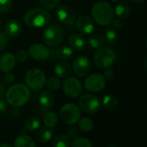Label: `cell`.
<instances>
[{"label": "cell", "mask_w": 147, "mask_h": 147, "mask_svg": "<svg viewBox=\"0 0 147 147\" xmlns=\"http://www.w3.org/2000/svg\"><path fill=\"white\" fill-rule=\"evenodd\" d=\"M5 95L7 102L11 106L14 107H19L24 106L29 101L30 91L27 86L18 83L11 86L5 92Z\"/></svg>", "instance_id": "cell-1"}, {"label": "cell", "mask_w": 147, "mask_h": 147, "mask_svg": "<svg viewBox=\"0 0 147 147\" xmlns=\"http://www.w3.org/2000/svg\"><path fill=\"white\" fill-rule=\"evenodd\" d=\"M94 21L101 26H107L112 24L114 17V11L110 4L105 1L95 3L92 8Z\"/></svg>", "instance_id": "cell-2"}, {"label": "cell", "mask_w": 147, "mask_h": 147, "mask_svg": "<svg viewBox=\"0 0 147 147\" xmlns=\"http://www.w3.org/2000/svg\"><path fill=\"white\" fill-rule=\"evenodd\" d=\"M24 20L27 26L33 29H39L49 24L50 15L45 9L32 8L24 14Z\"/></svg>", "instance_id": "cell-3"}, {"label": "cell", "mask_w": 147, "mask_h": 147, "mask_svg": "<svg viewBox=\"0 0 147 147\" xmlns=\"http://www.w3.org/2000/svg\"><path fill=\"white\" fill-rule=\"evenodd\" d=\"M116 61V54L115 52L107 47L100 48L94 54V62L96 67L99 68H108Z\"/></svg>", "instance_id": "cell-4"}, {"label": "cell", "mask_w": 147, "mask_h": 147, "mask_svg": "<svg viewBox=\"0 0 147 147\" xmlns=\"http://www.w3.org/2000/svg\"><path fill=\"white\" fill-rule=\"evenodd\" d=\"M25 83L30 89L34 91H40L46 84L45 74L38 68L30 69L26 73Z\"/></svg>", "instance_id": "cell-5"}, {"label": "cell", "mask_w": 147, "mask_h": 147, "mask_svg": "<svg viewBox=\"0 0 147 147\" xmlns=\"http://www.w3.org/2000/svg\"><path fill=\"white\" fill-rule=\"evenodd\" d=\"M64 37V32L61 26L57 24H51L49 25L43 31L42 39L43 42L50 46L55 47L61 43Z\"/></svg>", "instance_id": "cell-6"}, {"label": "cell", "mask_w": 147, "mask_h": 147, "mask_svg": "<svg viewBox=\"0 0 147 147\" xmlns=\"http://www.w3.org/2000/svg\"><path fill=\"white\" fill-rule=\"evenodd\" d=\"M80 108L73 103H67L63 105L60 110V117L62 121L69 125L76 124L81 119Z\"/></svg>", "instance_id": "cell-7"}, {"label": "cell", "mask_w": 147, "mask_h": 147, "mask_svg": "<svg viewBox=\"0 0 147 147\" xmlns=\"http://www.w3.org/2000/svg\"><path fill=\"white\" fill-rule=\"evenodd\" d=\"M79 106L84 113L92 114L97 113L100 109L101 103L95 95L91 94H84L79 100Z\"/></svg>", "instance_id": "cell-8"}, {"label": "cell", "mask_w": 147, "mask_h": 147, "mask_svg": "<svg viewBox=\"0 0 147 147\" xmlns=\"http://www.w3.org/2000/svg\"><path fill=\"white\" fill-rule=\"evenodd\" d=\"M63 91L67 96L72 99H76L82 94L83 87L82 82L76 77H67L62 83Z\"/></svg>", "instance_id": "cell-9"}, {"label": "cell", "mask_w": 147, "mask_h": 147, "mask_svg": "<svg viewBox=\"0 0 147 147\" xmlns=\"http://www.w3.org/2000/svg\"><path fill=\"white\" fill-rule=\"evenodd\" d=\"M73 70L79 77H85L89 75L92 69V64L86 55H78L73 61Z\"/></svg>", "instance_id": "cell-10"}, {"label": "cell", "mask_w": 147, "mask_h": 147, "mask_svg": "<svg viewBox=\"0 0 147 147\" xmlns=\"http://www.w3.org/2000/svg\"><path fill=\"white\" fill-rule=\"evenodd\" d=\"M85 88L92 93H98L106 87V79L102 75L94 74L88 76L85 80Z\"/></svg>", "instance_id": "cell-11"}, {"label": "cell", "mask_w": 147, "mask_h": 147, "mask_svg": "<svg viewBox=\"0 0 147 147\" xmlns=\"http://www.w3.org/2000/svg\"><path fill=\"white\" fill-rule=\"evenodd\" d=\"M58 20L64 24H72L76 21V14L74 9L68 5H61L55 11Z\"/></svg>", "instance_id": "cell-12"}, {"label": "cell", "mask_w": 147, "mask_h": 147, "mask_svg": "<svg viewBox=\"0 0 147 147\" xmlns=\"http://www.w3.org/2000/svg\"><path fill=\"white\" fill-rule=\"evenodd\" d=\"M29 55L36 61H44L49 57V49L40 43H35L32 44L28 50Z\"/></svg>", "instance_id": "cell-13"}, {"label": "cell", "mask_w": 147, "mask_h": 147, "mask_svg": "<svg viewBox=\"0 0 147 147\" xmlns=\"http://www.w3.org/2000/svg\"><path fill=\"white\" fill-rule=\"evenodd\" d=\"M76 27L82 35H91L95 29L94 20L85 15L78 18L76 21Z\"/></svg>", "instance_id": "cell-14"}, {"label": "cell", "mask_w": 147, "mask_h": 147, "mask_svg": "<svg viewBox=\"0 0 147 147\" xmlns=\"http://www.w3.org/2000/svg\"><path fill=\"white\" fill-rule=\"evenodd\" d=\"M22 24L17 19L9 20L5 26V32L9 37H18L22 33Z\"/></svg>", "instance_id": "cell-15"}, {"label": "cell", "mask_w": 147, "mask_h": 147, "mask_svg": "<svg viewBox=\"0 0 147 147\" xmlns=\"http://www.w3.org/2000/svg\"><path fill=\"white\" fill-rule=\"evenodd\" d=\"M16 58L15 55L11 53H6L3 55L0 58V70L2 72H10L16 66Z\"/></svg>", "instance_id": "cell-16"}, {"label": "cell", "mask_w": 147, "mask_h": 147, "mask_svg": "<svg viewBox=\"0 0 147 147\" xmlns=\"http://www.w3.org/2000/svg\"><path fill=\"white\" fill-rule=\"evenodd\" d=\"M68 42L72 49L78 51L82 50L86 46V39L82 34H72L68 38Z\"/></svg>", "instance_id": "cell-17"}, {"label": "cell", "mask_w": 147, "mask_h": 147, "mask_svg": "<svg viewBox=\"0 0 147 147\" xmlns=\"http://www.w3.org/2000/svg\"><path fill=\"white\" fill-rule=\"evenodd\" d=\"M55 74L59 78H67L71 73V66L66 61H58L54 67Z\"/></svg>", "instance_id": "cell-18"}, {"label": "cell", "mask_w": 147, "mask_h": 147, "mask_svg": "<svg viewBox=\"0 0 147 147\" xmlns=\"http://www.w3.org/2000/svg\"><path fill=\"white\" fill-rule=\"evenodd\" d=\"M53 131L49 127H39L35 134V138L40 143H47L52 138Z\"/></svg>", "instance_id": "cell-19"}, {"label": "cell", "mask_w": 147, "mask_h": 147, "mask_svg": "<svg viewBox=\"0 0 147 147\" xmlns=\"http://www.w3.org/2000/svg\"><path fill=\"white\" fill-rule=\"evenodd\" d=\"M131 13V6L126 2H119L114 10V14L119 19H125Z\"/></svg>", "instance_id": "cell-20"}, {"label": "cell", "mask_w": 147, "mask_h": 147, "mask_svg": "<svg viewBox=\"0 0 147 147\" xmlns=\"http://www.w3.org/2000/svg\"><path fill=\"white\" fill-rule=\"evenodd\" d=\"M14 146L15 147H36L34 139L25 134L18 135L15 138Z\"/></svg>", "instance_id": "cell-21"}, {"label": "cell", "mask_w": 147, "mask_h": 147, "mask_svg": "<svg viewBox=\"0 0 147 147\" xmlns=\"http://www.w3.org/2000/svg\"><path fill=\"white\" fill-rule=\"evenodd\" d=\"M39 103L42 107L49 108L51 107L55 103V96L54 94L47 90L42 91L39 95Z\"/></svg>", "instance_id": "cell-22"}, {"label": "cell", "mask_w": 147, "mask_h": 147, "mask_svg": "<svg viewBox=\"0 0 147 147\" xmlns=\"http://www.w3.org/2000/svg\"><path fill=\"white\" fill-rule=\"evenodd\" d=\"M104 42L108 45H113L117 42L119 35L118 32L113 28H107L104 31Z\"/></svg>", "instance_id": "cell-23"}, {"label": "cell", "mask_w": 147, "mask_h": 147, "mask_svg": "<svg viewBox=\"0 0 147 147\" xmlns=\"http://www.w3.org/2000/svg\"><path fill=\"white\" fill-rule=\"evenodd\" d=\"M56 56L58 59L61 61H68L73 58L74 56V51L72 48L64 46L57 49L56 50Z\"/></svg>", "instance_id": "cell-24"}, {"label": "cell", "mask_w": 147, "mask_h": 147, "mask_svg": "<svg viewBox=\"0 0 147 147\" xmlns=\"http://www.w3.org/2000/svg\"><path fill=\"white\" fill-rule=\"evenodd\" d=\"M71 138L67 135L61 134L55 138L53 141L54 147H69L71 143Z\"/></svg>", "instance_id": "cell-25"}, {"label": "cell", "mask_w": 147, "mask_h": 147, "mask_svg": "<svg viewBox=\"0 0 147 147\" xmlns=\"http://www.w3.org/2000/svg\"><path fill=\"white\" fill-rule=\"evenodd\" d=\"M59 121V117L56 113H53V112H49L48 113H46L43 117V123L47 127L52 128L54 126H55L57 125Z\"/></svg>", "instance_id": "cell-26"}, {"label": "cell", "mask_w": 147, "mask_h": 147, "mask_svg": "<svg viewBox=\"0 0 147 147\" xmlns=\"http://www.w3.org/2000/svg\"><path fill=\"white\" fill-rule=\"evenodd\" d=\"M118 99L112 94H107L102 99V105L107 109H113L118 106Z\"/></svg>", "instance_id": "cell-27"}, {"label": "cell", "mask_w": 147, "mask_h": 147, "mask_svg": "<svg viewBox=\"0 0 147 147\" xmlns=\"http://www.w3.org/2000/svg\"><path fill=\"white\" fill-rule=\"evenodd\" d=\"M40 125H41V122L39 119L36 117H29L24 121V126L30 131H36L40 127Z\"/></svg>", "instance_id": "cell-28"}, {"label": "cell", "mask_w": 147, "mask_h": 147, "mask_svg": "<svg viewBox=\"0 0 147 147\" xmlns=\"http://www.w3.org/2000/svg\"><path fill=\"white\" fill-rule=\"evenodd\" d=\"M77 123H78L79 129L82 130V131L88 132L94 129V122L91 119H89L88 117L81 118Z\"/></svg>", "instance_id": "cell-29"}, {"label": "cell", "mask_w": 147, "mask_h": 147, "mask_svg": "<svg viewBox=\"0 0 147 147\" xmlns=\"http://www.w3.org/2000/svg\"><path fill=\"white\" fill-rule=\"evenodd\" d=\"M104 38L100 35H92L88 38V44L93 49H100L104 43Z\"/></svg>", "instance_id": "cell-30"}, {"label": "cell", "mask_w": 147, "mask_h": 147, "mask_svg": "<svg viewBox=\"0 0 147 147\" xmlns=\"http://www.w3.org/2000/svg\"><path fill=\"white\" fill-rule=\"evenodd\" d=\"M70 147H93V144L88 138L78 137L74 139Z\"/></svg>", "instance_id": "cell-31"}, {"label": "cell", "mask_w": 147, "mask_h": 147, "mask_svg": "<svg viewBox=\"0 0 147 147\" xmlns=\"http://www.w3.org/2000/svg\"><path fill=\"white\" fill-rule=\"evenodd\" d=\"M61 82L59 79V77L56 76H51L46 81V86L49 90L56 91L61 88Z\"/></svg>", "instance_id": "cell-32"}, {"label": "cell", "mask_w": 147, "mask_h": 147, "mask_svg": "<svg viewBox=\"0 0 147 147\" xmlns=\"http://www.w3.org/2000/svg\"><path fill=\"white\" fill-rule=\"evenodd\" d=\"M40 5L48 10H54L56 8L61 2V0H38Z\"/></svg>", "instance_id": "cell-33"}, {"label": "cell", "mask_w": 147, "mask_h": 147, "mask_svg": "<svg viewBox=\"0 0 147 147\" xmlns=\"http://www.w3.org/2000/svg\"><path fill=\"white\" fill-rule=\"evenodd\" d=\"M11 0H0V14L8 12L11 8Z\"/></svg>", "instance_id": "cell-34"}, {"label": "cell", "mask_w": 147, "mask_h": 147, "mask_svg": "<svg viewBox=\"0 0 147 147\" xmlns=\"http://www.w3.org/2000/svg\"><path fill=\"white\" fill-rule=\"evenodd\" d=\"M67 136L70 138H73L75 139L76 138L79 137L80 135V130L79 128L76 127V126H69L67 130Z\"/></svg>", "instance_id": "cell-35"}, {"label": "cell", "mask_w": 147, "mask_h": 147, "mask_svg": "<svg viewBox=\"0 0 147 147\" xmlns=\"http://www.w3.org/2000/svg\"><path fill=\"white\" fill-rule=\"evenodd\" d=\"M28 55H29V54H28L27 51H25L24 49H21V50H18L16 53L15 58L19 62H24L28 59Z\"/></svg>", "instance_id": "cell-36"}, {"label": "cell", "mask_w": 147, "mask_h": 147, "mask_svg": "<svg viewBox=\"0 0 147 147\" xmlns=\"http://www.w3.org/2000/svg\"><path fill=\"white\" fill-rule=\"evenodd\" d=\"M9 44V36L5 32H0V49H3Z\"/></svg>", "instance_id": "cell-37"}, {"label": "cell", "mask_w": 147, "mask_h": 147, "mask_svg": "<svg viewBox=\"0 0 147 147\" xmlns=\"http://www.w3.org/2000/svg\"><path fill=\"white\" fill-rule=\"evenodd\" d=\"M4 79H5V82L6 83H12L15 81V75H14V74H12L11 71L6 72Z\"/></svg>", "instance_id": "cell-38"}, {"label": "cell", "mask_w": 147, "mask_h": 147, "mask_svg": "<svg viewBox=\"0 0 147 147\" xmlns=\"http://www.w3.org/2000/svg\"><path fill=\"white\" fill-rule=\"evenodd\" d=\"M105 79H111L113 76V71L109 68H105V71L103 73V75Z\"/></svg>", "instance_id": "cell-39"}, {"label": "cell", "mask_w": 147, "mask_h": 147, "mask_svg": "<svg viewBox=\"0 0 147 147\" xmlns=\"http://www.w3.org/2000/svg\"><path fill=\"white\" fill-rule=\"evenodd\" d=\"M7 110V105L6 102L0 98V113H4Z\"/></svg>", "instance_id": "cell-40"}, {"label": "cell", "mask_w": 147, "mask_h": 147, "mask_svg": "<svg viewBox=\"0 0 147 147\" xmlns=\"http://www.w3.org/2000/svg\"><path fill=\"white\" fill-rule=\"evenodd\" d=\"M5 92H6L5 84L2 81H0V98H2L5 94Z\"/></svg>", "instance_id": "cell-41"}, {"label": "cell", "mask_w": 147, "mask_h": 147, "mask_svg": "<svg viewBox=\"0 0 147 147\" xmlns=\"http://www.w3.org/2000/svg\"><path fill=\"white\" fill-rule=\"evenodd\" d=\"M112 24H113V28H115V29H119L122 27V22L119 18H117V19L113 18V20L112 21Z\"/></svg>", "instance_id": "cell-42"}, {"label": "cell", "mask_w": 147, "mask_h": 147, "mask_svg": "<svg viewBox=\"0 0 147 147\" xmlns=\"http://www.w3.org/2000/svg\"><path fill=\"white\" fill-rule=\"evenodd\" d=\"M0 147H11V146L7 143H3V144H0Z\"/></svg>", "instance_id": "cell-43"}, {"label": "cell", "mask_w": 147, "mask_h": 147, "mask_svg": "<svg viewBox=\"0 0 147 147\" xmlns=\"http://www.w3.org/2000/svg\"><path fill=\"white\" fill-rule=\"evenodd\" d=\"M131 1H132L134 3H143L145 1V0H131Z\"/></svg>", "instance_id": "cell-44"}, {"label": "cell", "mask_w": 147, "mask_h": 147, "mask_svg": "<svg viewBox=\"0 0 147 147\" xmlns=\"http://www.w3.org/2000/svg\"><path fill=\"white\" fill-rule=\"evenodd\" d=\"M111 1H113V3H119L122 1V0H111Z\"/></svg>", "instance_id": "cell-45"}, {"label": "cell", "mask_w": 147, "mask_h": 147, "mask_svg": "<svg viewBox=\"0 0 147 147\" xmlns=\"http://www.w3.org/2000/svg\"><path fill=\"white\" fill-rule=\"evenodd\" d=\"M145 67H146V69H147V59H146V61H145Z\"/></svg>", "instance_id": "cell-46"}, {"label": "cell", "mask_w": 147, "mask_h": 147, "mask_svg": "<svg viewBox=\"0 0 147 147\" xmlns=\"http://www.w3.org/2000/svg\"><path fill=\"white\" fill-rule=\"evenodd\" d=\"M1 24H2V21H1V18H0V27H1Z\"/></svg>", "instance_id": "cell-47"}, {"label": "cell", "mask_w": 147, "mask_h": 147, "mask_svg": "<svg viewBox=\"0 0 147 147\" xmlns=\"http://www.w3.org/2000/svg\"><path fill=\"white\" fill-rule=\"evenodd\" d=\"M146 47H147V40H146Z\"/></svg>", "instance_id": "cell-48"}, {"label": "cell", "mask_w": 147, "mask_h": 147, "mask_svg": "<svg viewBox=\"0 0 147 147\" xmlns=\"http://www.w3.org/2000/svg\"><path fill=\"white\" fill-rule=\"evenodd\" d=\"M146 106H147V104H146Z\"/></svg>", "instance_id": "cell-49"}]
</instances>
